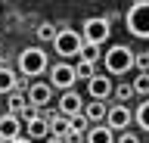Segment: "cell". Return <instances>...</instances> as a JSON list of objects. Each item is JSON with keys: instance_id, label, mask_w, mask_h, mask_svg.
Segmentation results:
<instances>
[{"instance_id": "obj_10", "label": "cell", "mask_w": 149, "mask_h": 143, "mask_svg": "<svg viewBox=\"0 0 149 143\" xmlns=\"http://www.w3.org/2000/svg\"><path fill=\"white\" fill-rule=\"evenodd\" d=\"M81 109H84L81 93H74V90H65V93L59 96V115H62V118H74V115H81Z\"/></svg>"}, {"instance_id": "obj_18", "label": "cell", "mask_w": 149, "mask_h": 143, "mask_svg": "<svg viewBox=\"0 0 149 143\" xmlns=\"http://www.w3.org/2000/svg\"><path fill=\"white\" fill-rule=\"evenodd\" d=\"M0 93H16V72L0 68Z\"/></svg>"}, {"instance_id": "obj_9", "label": "cell", "mask_w": 149, "mask_h": 143, "mask_svg": "<svg viewBox=\"0 0 149 143\" xmlns=\"http://www.w3.org/2000/svg\"><path fill=\"white\" fill-rule=\"evenodd\" d=\"M112 78L109 75H93L90 81H87V93L93 96V103H106V100H109L112 96Z\"/></svg>"}, {"instance_id": "obj_24", "label": "cell", "mask_w": 149, "mask_h": 143, "mask_svg": "<svg viewBox=\"0 0 149 143\" xmlns=\"http://www.w3.org/2000/svg\"><path fill=\"white\" fill-rule=\"evenodd\" d=\"M134 66L140 68V75H149V53H134Z\"/></svg>"}, {"instance_id": "obj_22", "label": "cell", "mask_w": 149, "mask_h": 143, "mask_svg": "<svg viewBox=\"0 0 149 143\" xmlns=\"http://www.w3.org/2000/svg\"><path fill=\"white\" fill-rule=\"evenodd\" d=\"M56 31L59 28H53V22H40V25H37V40H53Z\"/></svg>"}, {"instance_id": "obj_26", "label": "cell", "mask_w": 149, "mask_h": 143, "mask_svg": "<svg viewBox=\"0 0 149 143\" xmlns=\"http://www.w3.org/2000/svg\"><path fill=\"white\" fill-rule=\"evenodd\" d=\"M9 143H31V140H25V137H16V140H9Z\"/></svg>"}, {"instance_id": "obj_1", "label": "cell", "mask_w": 149, "mask_h": 143, "mask_svg": "<svg viewBox=\"0 0 149 143\" xmlns=\"http://www.w3.org/2000/svg\"><path fill=\"white\" fill-rule=\"evenodd\" d=\"M124 28L127 34L140 40H149V0H134L124 13Z\"/></svg>"}, {"instance_id": "obj_14", "label": "cell", "mask_w": 149, "mask_h": 143, "mask_svg": "<svg viewBox=\"0 0 149 143\" xmlns=\"http://www.w3.org/2000/svg\"><path fill=\"white\" fill-rule=\"evenodd\" d=\"M81 115L87 118V124H100L106 118V103H87L81 109Z\"/></svg>"}, {"instance_id": "obj_2", "label": "cell", "mask_w": 149, "mask_h": 143, "mask_svg": "<svg viewBox=\"0 0 149 143\" xmlns=\"http://www.w3.org/2000/svg\"><path fill=\"white\" fill-rule=\"evenodd\" d=\"M102 66L109 75H127L130 68H134V50L127 44H115L102 53Z\"/></svg>"}, {"instance_id": "obj_3", "label": "cell", "mask_w": 149, "mask_h": 143, "mask_svg": "<svg viewBox=\"0 0 149 143\" xmlns=\"http://www.w3.org/2000/svg\"><path fill=\"white\" fill-rule=\"evenodd\" d=\"M19 72L25 78H37L47 72V53L40 47H25L19 53Z\"/></svg>"}, {"instance_id": "obj_11", "label": "cell", "mask_w": 149, "mask_h": 143, "mask_svg": "<svg viewBox=\"0 0 149 143\" xmlns=\"http://www.w3.org/2000/svg\"><path fill=\"white\" fill-rule=\"evenodd\" d=\"M25 140H47L50 137V128H47V118L44 115H28V121H25Z\"/></svg>"}, {"instance_id": "obj_7", "label": "cell", "mask_w": 149, "mask_h": 143, "mask_svg": "<svg viewBox=\"0 0 149 143\" xmlns=\"http://www.w3.org/2000/svg\"><path fill=\"white\" fill-rule=\"evenodd\" d=\"M130 121H134V112H130L127 106H118V103H115V106L106 109V128H109L112 134H115V131L124 134L130 128Z\"/></svg>"}, {"instance_id": "obj_19", "label": "cell", "mask_w": 149, "mask_h": 143, "mask_svg": "<svg viewBox=\"0 0 149 143\" xmlns=\"http://www.w3.org/2000/svg\"><path fill=\"white\" fill-rule=\"evenodd\" d=\"M130 90L140 93L143 100H149V75H137V78H134V84H130Z\"/></svg>"}, {"instance_id": "obj_15", "label": "cell", "mask_w": 149, "mask_h": 143, "mask_svg": "<svg viewBox=\"0 0 149 143\" xmlns=\"http://www.w3.org/2000/svg\"><path fill=\"white\" fill-rule=\"evenodd\" d=\"M47 128H50V137L62 140L65 134H68V118H62V115H53V118H47Z\"/></svg>"}, {"instance_id": "obj_21", "label": "cell", "mask_w": 149, "mask_h": 143, "mask_svg": "<svg viewBox=\"0 0 149 143\" xmlns=\"http://www.w3.org/2000/svg\"><path fill=\"white\" fill-rule=\"evenodd\" d=\"M112 93L118 96V106H127L130 96H134V90H130V84H118V87H112Z\"/></svg>"}, {"instance_id": "obj_4", "label": "cell", "mask_w": 149, "mask_h": 143, "mask_svg": "<svg viewBox=\"0 0 149 143\" xmlns=\"http://www.w3.org/2000/svg\"><path fill=\"white\" fill-rule=\"evenodd\" d=\"M109 34H112V25L102 16H90V19L84 22V28H81V40L84 44H93V47H102L109 40Z\"/></svg>"}, {"instance_id": "obj_16", "label": "cell", "mask_w": 149, "mask_h": 143, "mask_svg": "<svg viewBox=\"0 0 149 143\" xmlns=\"http://www.w3.org/2000/svg\"><path fill=\"white\" fill-rule=\"evenodd\" d=\"M6 115H28V100H25V93H9V112Z\"/></svg>"}, {"instance_id": "obj_17", "label": "cell", "mask_w": 149, "mask_h": 143, "mask_svg": "<svg viewBox=\"0 0 149 143\" xmlns=\"http://www.w3.org/2000/svg\"><path fill=\"white\" fill-rule=\"evenodd\" d=\"M78 62L96 66V62H100V47H93V44H81V50H78Z\"/></svg>"}, {"instance_id": "obj_13", "label": "cell", "mask_w": 149, "mask_h": 143, "mask_svg": "<svg viewBox=\"0 0 149 143\" xmlns=\"http://www.w3.org/2000/svg\"><path fill=\"white\" fill-rule=\"evenodd\" d=\"M87 143H115V134L106 128V124H90V131L84 134Z\"/></svg>"}, {"instance_id": "obj_20", "label": "cell", "mask_w": 149, "mask_h": 143, "mask_svg": "<svg viewBox=\"0 0 149 143\" xmlns=\"http://www.w3.org/2000/svg\"><path fill=\"white\" fill-rule=\"evenodd\" d=\"M134 118H137V124L143 128V131H149V100H143V103L137 106V112H134Z\"/></svg>"}, {"instance_id": "obj_27", "label": "cell", "mask_w": 149, "mask_h": 143, "mask_svg": "<svg viewBox=\"0 0 149 143\" xmlns=\"http://www.w3.org/2000/svg\"><path fill=\"white\" fill-rule=\"evenodd\" d=\"M44 143H62V140H56V137H47V140Z\"/></svg>"}, {"instance_id": "obj_5", "label": "cell", "mask_w": 149, "mask_h": 143, "mask_svg": "<svg viewBox=\"0 0 149 143\" xmlns=\"http://www.w3.org/2000/svg\"><path fill=\"white\" fill-rule=\"evenodd\" d=\"M81 34L74 28H59L56 31V38H53V50H56V56H62V59H72L78 56V50H81Z\"/></svg>"}, {"instance_id": "obj_8", "label": "cell", "mask_w": 149, "mask_h": 143, "mask_svg": "<svg viewBox=\"0 0 149 143\" xmlns=\"http://www.w3.org/2000/svg\"><path fill=\"white\" fill-rule=\"evenodd\" d=\"M25 100H28V106H34V109H47V106L53 103V87L47 84V81H34V84L28 87Z\"/></svg>"}, {"instance_id": "obj_6", "label": "cell", "mask_w": 149, "mask_h": 143, "mask_svg": "<svg viewBox=\"0 0 149 143\" xmlns=\"http://www.w3.org/2000/svg\"><path fill=\"white\" fill-rule=\"evenodd\" d=\"M47 84L53 87V90H72L74 87V66L72 62H53V68H50V81Z\"/></svg>"}, {"instance_id": "obj_25", "label": "cell", "mask_w": 149, "mask_h": 143, "mask_svg": "<svg viewBox=\"0 0 149 143\" xmlns=\"http://www.w3.org/2000/svg\"><path fill=\"white\" fill-rule=\"evenodd\" d=\"M115 143H140V137H137L134 131H124L121 137H115Z\"/></svg>"}, {"instance_id": "obj_23", "label": "cell", "mask_w": 149, "mask_h": 143, "mask_svg": "<svg viewBox=\"0 0 149 143\" xmlns=\"http://www.w3.org/2000/svg\"><path fill=\"white\" fill-rule=\"evenodd\" d=\"M93 75H96V72H93V66H87V62H78V66H74V81H78V78H81V81H90Z\"/></svg>"}, {"instance_id": "obj_12", "label": "cell", "mask_w": 149, "mask_h": 143, "mask_svg": "<svg viewBox=\"0 0 149 143\" xmlns=\"http://www.w3.org/2000/svg\"><path fill=\"white\" fill-rule=\"evenodd\" d=\"M22 137V121H19L16 115H0V140H16Z\"/></svg>"}]
</instances>
